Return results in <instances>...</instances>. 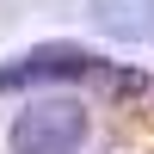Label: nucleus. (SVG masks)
<instances>
[{
  "label": "nucleus",
  "mask_w": 154,
  "mask_h": 154,
  "mask_svg": "<svg viewBox=\"0 0 154 154\" xmlns=\"http://www.w3.org/2000/svg\"><path fill=\"white\" fill-rule=\"evenodd\" d=\"M86 142V105L74 99H31L12 117V154H74Z\"/></svg>",
  "instance_id": "obj_1"
},
{
  "label": "nucleus",
  "mask_w": 154,
  "mask_h": 154,
  "mask_svg": "<svg viewBox=\"0 0 154 154\" xmlns=\"http://www.w3.org/2000/svg\"><path fill=\"white\" fill-rule=\"evenodd\" d=\"M80 74H99V56H93V49L43 43V49H31V56H19V62H6V68H0V93L31 86V80H80Z\"/></svg>",
  "instance_id": "obj_2"
},
{
  "label": "nucleus",
  "mask_w": 154,
  "mask_h": 154,
  "mask_svg": "<svg viewBox=\"0 0 154 154\" xmlns=\"http://www.w3.org/2000/svg\"><path fill=\"white\" fill-rule=\"evenodd\" d=\"M86 12L117 43H148L154 37V0H86Z\"/></svg>",
  "instance_id": "obj_3"
}]
</instances>
